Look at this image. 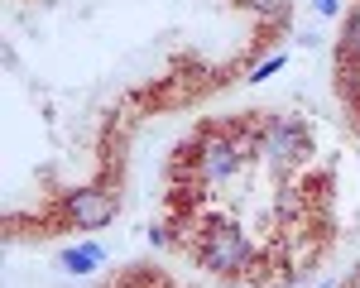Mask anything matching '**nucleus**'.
I'll use <instances>...</instances> for the list:
<instances>
[{"label":"nucleus","instance_id":"obj_5","mask_svg":"<svg viewBox=\"0 0 360 288\" xmlns=\"http://www.w3.org/2000/svg\"><path fill=\"white\" fill-rule=\"evenodd\" d=\"M101 264H106V250H101L96 240L68 245V250L58 255V269H68V274H91V269H101Z\"/></svg>","mask_w":360,"mask_h":288},{"label":"nucleus","instance_id":"obj_7","mask_svg":"<svg viewBox=\"0 0 360 288\" xmlns=\"http://www.w3.org/2000/svg\"><path fill=\"white\" fill-rule=\"evenodd\" d=\"M283 63H288V53H269L264 63H255V67H250V77H245V82H269V77H274Z\"/></svg>","mask_w":360,"mask_h":288},{"label":"nucleus","instance_id":"obj_1","mask_svg":"<svg viewBox=\"0 0 360 288\" xmlns=\"http://www.w3.org/2000/svg\"><path fill=\"white\" fill-rule=\"evenodd\" d=\"M193 259L207 269V274H217V279H240L245 274V264L255 259V245L245 240V230L226 226L217 216H207L202 230H197L193 240Z\"/></svg>","mask_w":360,"mask_h":288},{"label":"nucleus","instance_id":"obj_3","mask_svg":"<svg viewBox=\"0 0 360 288\" xmlns=\"http://www.w3.org/2000/svg\"><path fill=\"white\" fill-rule=\"evenodd\" d=\"M115 211H120V197H115L111 188H77V192L58 197V216H63L72 230H101V226H111Z\"/></svg>","mask_w":360,"mask_h":288},{"label":"nucleus","instance_id":"obj_4","mask_svg":"<svg viewBox=\"0 0 360 288\" xmlns=\"http://www.w3.org/2000/svg\"><path fill=\"white\" fill-rule=\"evenodd\" d=\"M202 125L212 130V135H207V149H202V164H197L202 178H207V183H226V178H236V173L245 169V154L236 149V140L226 135L221 120H202Z\"/></svg>","mask_w":360,"mask_h":288},{"label":"nucleus","instance_id":"obj_8","mask_svg":"<svg viewBox=\"0 0 360 288\" xmlns=\"http://www.w3.org/2000/svg\"><path fill=\"white\" fill-rule=\"evenodd\" d=\"M312 5H317V15H322V20H332L336 10H341V0H312Z\"/></svg>","mask_w":360,"mask_h":288},{"label":"nucleus","instance_id":"obj_6","mask_svg":"<svg viewBox=\"0 0 360 288\" xmlns=\"http://www.w3.org/2000/svg\"><path fill=\"white\" fill-rule=\"evenodd\" d=\"M236 5H245L250 15H259V25H269V29L293 25V0H236Z\"/></svg>","mask_w":360,"mask_h":288},{"label":"nucleus","instance_id":"obj_2","mask_svg":"<svg viewBox=\"0 0 360 288\" xmlns=\"http://www.w3.org/2000/svg\"><path fill=\"white\" fill-rule=\"evenodd\" d=\"M264 159H269L274 178L288 183V178L312 159V125H307L303 115H269V144H264Z\"/></svg>","mask_w":360,"mask_h":288}]
</instances>
